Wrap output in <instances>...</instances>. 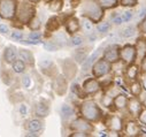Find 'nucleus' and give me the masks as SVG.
Instances as JSON below:
<instances>
[{"label": "nucleus", "mask_w": 146, "mask_h": 137, "mask_svg": "<svg viewBox=\"0 0 146 137\" xmlns=\"http://www.w3.org/2000/svg\"><path fill=\"white\" fill-rule=\"evenodd\" d=\"M82 13L84 16L89 17L90 20L98 22L102 15H104V8L100 6V4L96 0H86L83 4Z\"/></svg>", "instance_id": "nucleus-1"}, {"label": "nucleus", "mask_w": 146, "mask_h": 137, "mask_svg": "<svg viewBox=\"0 0 146 137\" xmlns=\"http://www.w3.org/2000/svg\"><path fill=\"white\" fill-rule=\"evenodd\" d=\"M81 114L89 121H98L101 118V111L98 105L92 100L84 101L81 106Z\"/></svg>", "instance_id": "nucleus-2"}, {"label": "nucleus", "mask_w": 146, "mask_h": 137, "mask_svg": "<svg viewBox=\"0 0 146 137\" xmlns=\"http://www.w3.org/2000/svg\"><path fill=\"white\" fill-rule=\"evenodd\" d=\"M120 59L123 63L125 65H130V63H135L137 60V51H136V46L135 45H130L127 44L123 47H121L120 50Z\"/></svg>", "instance_id": "nucleus-3"}, {"label": "nucleus", "mask_w": 146, "mask_h": 137, "mask_svg": "<svg viewBox=\"0 0 146 137\" xmlns=\"http://www.w3.org/2000/svg\"><path fill=\"white\" fill-rule=\"evenodd\" d=\"M112 69V63L108 62L106 59H100L97 60L92 67V72L96 77H102L107 75Z\"/></svg>", "instance_id": "nucleus-4"}, {"label": "nucleus", "mask_w": 146, "mask_h": 137, "mask_svg": "<svg viewBox=\"0 0 146 137\" xmlns=\"http://www.w3.org/2000/svg\"><path fill=\"white\" fill-rule=\"evenodd\" d=\"M120 50H121V47L119 45H115V44L109 45L104 52V59H106L111 63L119 62L121 60L120 59Z\"/></svg>", "instance_id": "nucleus-5"}, {"label": "nucleus", "mask_w": 146, "mask_h": 137, "mask_svg": "<svg viewBox=\"0 0 146 137\" xmlns=\"http://www.w3.org/2000/svg\"><path fill=\"white\" fill-rule=\"evenodd\" d=\"M144 108L143 106V102L141 100H139L137 97H132V98H129V102H128V112L131 116L133 118H138L139 113L141 112V110Z\"/></svg>", "instance_id": "nucleus-6"}, {"label": "nucleus", "mask_w": 146, "mask_h": 137, "mask_svg": "<svg viewBox=\"0 0 146 137\" xmlns=\"http://www.w3.org/2000/svg\"><path fill=\"white\" fill-rule=\"evenodd\" d=\"M107 127L111 129L112 131H122L124 129V123H123V120L122 118L117 116V115H112V116H109L108 120H107Z\"/></svg>", "instance_id": "nucleus-7"}, {"label": "nucleus", "mask_w": 146, "mask_h": 137, "mask_svg": "<svg viewBox=\"0 0 146 137\" xmlns=\"http://www.w3.org/2000/svg\"><path fill=\"white\" fill-rule=\"evenodd\" d=\"M139 73H140V68H139V66H138L136 62H135V63L127 65V68H125L124 74H125L127 80H129L130 82L138 80Z\"/></svg>", "instance_id": "nucleus-8"}, {"label": "nucleus", "mask_w": 146, "mask_h": 137, "mask_svg": "<svg viewBox=\"0 0 146 137\" xmlns=\"http://www.w3.org/2000/svg\"><path fill=\"white\" fill-rule=\"evenodd\" d=\"M100 90V83L96 78H89L83 84V91L88 94L96 93Z\"/></svg>", "instance_id": "nucleus-9"}, {"label": "nucleus", "mask_w": 146, "mask_h": 137, "mask_svg": "<svg viewBox=\"0 0 146 137\" xmlns=\"http://www.w3.org/2000/svg\"><path fill=\"white\" fill-rule=\"evenodd\" d=\"M124 130H125V134H127L128 136H130V137L139 136V135H140V131H141L140 126H139L136 121H133V120L128 121V122L124 124Z\"/></svg>", "instance_id": "nucleus-10"}, {"label": "nucleus", "mask_w": 146, "mask_h": 137, "mask_svg": "<svg viewBox=\"0 0 146 137\" xmlns=\"http://www.w3.org/2000/svg\"><path fill=\"white\" fill-rule=\"evenodd\" d=\"M88 121L89 120H86V119H77V120H75L74 122H72V128H74L75 130H77V131L88 134L92 130V126Z\"/></svg>", "instance_id": "nucleus-11"}, {"label": "nucleus", "mask_w": 146, "mask_h": 137, "mask_svg": "<svg viewBox=\"0 0 146 137\" xmlns=\"http://www.w3.org/2000/svg\"><path fill=\"white\" fill-rule=\"evenodd\" d=\"M14 8H15L14 1H12V0H6V1L1 3V5H0V15L4 17H11V16H13Z\"/></svg>", "instance_id": "nucleus-12"}, {"label": "nucleus", "mask_w": 146, "mask_h": 137, "mask_svg": "<svg viewBox=\"0 0 146 137\" xmlns=\"http://www.w3.org/2000/svg\"><path fill=\"white\" fill-rule=\"evenodd\" d=\"M100 51H101V49H98L97 51H94V53H92L90 57H88L86 58V60L83 62V65H82V70L83 72H88L90 68L93 66V63L97 61V59H98V57H99V54H100Z\"/></svg>", "instance_id": "nucleus-13"}, {"label": "nucleus", "mask_w": 146, "mask_h": 137, "mask_svg": "<svg viewBox=\"0 0 146 137\" xmlns=\"http://www.w3.org/2000/svg\"><path fill=\"white\" fill-rule=\"evenodd\" d=\"M128 102H129V98L122 93L117 94L115 98H114V106L117 108V110H125L128 107Z\"/></svg>", "instance_id": "nucleus-14"}, {"label": "nucleus", "mask_w": 146, "mask_h": 137, "mask_svg": "<svg viewBox=\"0 0 146 137\" xmlns=\"http://www.w3.org/2000/svg\"><path fill=\"white\" fill-rule=\"evenodd\" d=\"M143 90H144L143 83H140L138 80L130 82V84H129V91H130V93H131L132 97H139L143 93Z\"/></svg>", "instance_id": "nucleus-15"}, {"label": "nucleus", "mask_w": 146, "mask_h": 137, "mask_svg": "<svg viewBox=\"0 0 146 137\" xmlns=\"http://www.w3.org/2000/svg\"><path fill=\"white\" fill-rule=\"evenodd\" d=\"M135 46H136V51H137V59L141 60L146 55V39L138 38Z\"/></svg>", "instance_id": "nucleus-16"}, {"label": "nucleus", "mask_w": 146, "mask_h": 137, "mask_svg": "<svg viewBox=\"0 0 146 137\" xmlns=\"http://www.w3.org/2000/svg\"><path fill=\"white\" fill-rule=\"evenodd\" d=\"M66 28L69 33H75L80 29V21L76 17H70L66 23Z\"/></svg>", "instance_id": "nucleus-17"}, {"label": "nucleus", "mask_w": 146, "mask_h": 137, "mask_svg": "<svg viewBox=\"0 0 146 137\" xmlns=\"http://www.w3.org/2000/svg\"><path fill=\"white\" fill-rule=\"evenodd\" d=\"M4 57H5V60L7 61V62H13L14 60H15V58H16V53H15V50L13 49V47H7V49H5V53H4Z\"/></svg>", "instance_id": "nucleus-18"}, {"label": "nucleus", "mask_w": 146, "mask_h": 137, "mask_svg": "<svg viewBox=\"0 0 146 137\" xmlns=\"http://www.w3.org/2000/svg\"><path fill=\"white\" fill-rule=\"evenodd\" d=\"M88 58V53L85 50H77L75 53H74V59L76 60V62L78 63H83Z\"/></svg>", "instance_id": "nucleus-19"}, {"label": "nucleus", "mask_w": 146, "mask_h": 137, "mask_svg": "<svg viewBox=\"0 0 146 137\" xmlns=\"http://www.w3.org/2000/svg\"><path fill=\"white\" fill-rule=\"evenodd\" d=\"M136 33V27L135 25H129L127 28H124L122 31H121V36L123 38H130L132 37Z\"/></svg>", "instance_id": "nucleus-20"}, {"label": "nucleus", "mask_w": 146, "mask_h": 137, "mask_svg": "<svg viewBox=\"0 0 146 137\" xmlns=\"http://www.w3.org/2000/svg\"><path fill=\"white\" fill-rule=\"evenodd\" d=\"M102 8H113L117 5L119 0H97Z\"/></svg>", "instance_id": "nucleus-21"}, {"label": "nucleus", "mask_w": 146, "mask_h": 137, "mask_svg": "<svg viewBox=\"0 0 146 137\" xmlns=\"http://www.w3.org/2000/svg\"><path fill=\"white\" fill-rule=\"evenodd\" d=\"M42 122L39 121V120H31L30 122H29V124H28V129L30 130V131H33V132H36V131H39L40 129H42Z\"/></svg>", "instance_id": "nucleus-22"}, {"label": "nucleus", "mask_w": 146, "mask_h": 137, "mask_svg": "<svg viewBox=\"0 0 146 137\" xmlns=\"http://www.w3.org/2000/svg\"><path fill=\"white\" fill-rule=\"evenodd\" d=\"M36 114L38 116H46L48 114V107L45 104H38L36 106Z\"/></svg>", "instance_id": "nucleus-23"}, {"label": "nucleus", "mask_w": 146, "mask_h": 137, "mask_svg": "<svg viewBox=\"0 0 146 137\" xmlns=\"http://www.w3.org/2000/svg\"><path fill=\"white\" fill-rule=\"evenodd\" d=\"M54 42L59 45V46H63L68 41H67V37H66V33L63 32H59L54 36Z\"/></svg>", "instance_id": "nucleus-24"}, {"label": "nucleus", "mask_w": 146, "mask_h": 137, "mask_svg": "<svg viewBox=\"0 0 146 137\" xmlns=\"http://www.w3.org/2000/svg\"><path fill=\"white\" fill-rule=\"evenodd\" d=\"M72 114H74V110H72V107L71 106H69V105H62V107H61V115H62V118H70Z\"/></svg>", "instance_id": "nucleus-25"}, {"label": "nucleus", "mask_w": 146, "mask_h": 137, "mask_svg": "<svg viewBox=\"0 0 146 137\" xmlns=\"http://www.w3.org/2000/svg\"><path fill=\"white\" fill-rule=\"evenodd\" d=\"M20 57L24 61H27L29 63L33 62V57H32V54H31V52L29 50H20Z\"/></svg>", "instance_id": "nucleus-26"}, {"label": "nucleus", "mask_w": 146, "mask_h": 137, "mask_svg": "<svg viewBox=\"0 0 146 137\" xmlns=\"http://www.w3.org/2000/svg\"><path fill=\"white\" fill-rule=\"evenodd\" d=\"M83 42H84V39H83L82 36L75 35V36H72L71 39H70V45H72V46H80V45L83 44Z\"/></svg>", "instance_id": "nucleus-27"}, {"label": "nucleus", "mask_w": 146, "mask_h": 137, "mask_svg": "<svg viewBox=\"0 0 146 137\" xmlns=\"http://www.w3.org/2000/svg\"><path fill=\"white\" fill-rule=\"evenodd\" d=\"M82 25H83V29H84L85 31H88V33H89V32H91V31H92V29H93L92 20H90L89 17H86V19H84V20L82 21Z\"/></svg>", "instance_id": "nucleus-28"}, {"label": "nucleus", "mask_w": 146, "mask_h": 137, "mask_svg": "<svg viewBox=\"0 0 146 137\" xmlns=\"http://www.w3.org/2000/svg\"><path fill=\"white\" fill-rule=\"evenodd\" d=\"M109 29H111V24H109L108 22H100L98 25H97V30L101 33H105L107 32Z\"/></svg>", "instance_id": "nucleus-29"}, {"label": "nucleus", "mask_w": 146, "mask_h": 137, "mask_svg": "<svg viewBox=\"0 0 146 137\" xmlns=\"http://www.w3.org/2000/svg\"><path fill=\"white\" fill-rule=\"evenodd\" d=\"M60 46L55 43V42H47V43H44V49L46 51H51V52H54V51H58Z\"/></svg>", "instance_id": "nucleus-30"}, {"label": "nucleus", "mask_w": 146, "mask_h": 137, "mask_svg": "<svg viewBox=\"0 0 146 137\" xmlns=\"http://www.w3.org/2000/svg\"><path fill=\"white\" fill-rule=\"evenodd\" d=\"M50 8L53 12H59L62 8V0H54V1L51 4Z\"/></svg>", "instance_id": "nucleus-31"}, {"label": "nucleus", "mask_w": 146, "mask_h": 137, "mask_svg": "<svg viewBox=\"0 0 146 137\" xmlns=\"http://www.w3.org/2000/svg\"><path fill=\"white\" fill-rule=\"evenodd\" d=\"M137 119H138V122L141 123V126H146V107H144L141 110V112L139 113Z\"/></svg>", "instance_id": "nucleus-32"}, {"label": "nucleus", "mask_w": 146, "mask_h": 137, "mask_svg": "<svg viewBox=\"0 0 146 137\" xmlns=\"http://www.w3.org/2000/svg\"><path fill=\"white\" fill-rule=\"evenodd\" d=\"M13 68L16 73H22L24 70V63L22 61H15L13 63Z\"/></svg>", "instance_id": "nucleus-33"}, {"label": "nucleus", "mask_w": 146, "mask_h": 137, "mask_svg": "<svg viewBox=\"0 0 146 137\" xmlns=\"http://www.w3.org/2000/svg\"><path fill=\"white\" fill-rule=\"evenodd\" d=\"M138 0H120V4L124 7H135Z\"/></svg>", "instance_id": "nucleus-34"}, {"label": "nucleus", "mask_w": 146, "mask_h": 137, "mask_svg": "<svg viewBox=\"0 0 146 137\" xmlns=\"http://www.w3.org/2000/svg\"><path fill=\"white\" fill-rule=\"evenodd\" d=\"M138 30L141 33H146V15L144 16V19L141 20V22L138 24Z\"/></svg>", "instance_id": "nucleus-35"}, {"label": "nucleus", "mask_w": 146, "mask_h": 137, "mask_svg": "<svg viewBox=\"0 0 146 137\" xmlns=\"http://www.w3.org/2000/svg\"><path fill=\"white\" fill-rule=\"evenodd\" d=\"M122 17H123V21L124 22H128V21H130L133 17V13L131 11H127V12H124L122 14Z\"/></svg>", "instance_id": "nucleus-36"}, {"label": "nucleus", "mask_w": 146, "mask_h": 137, "mask_svg": "<svg viewBox=\"0 0 146 137\" xmlns=\"http://www.w3.org/2000/svg\"><path fill=\"white\" fill-rule=\"evenodd\" d=\"M12 38L15 39V41H22L23 35H22V32H21V31H13V33H12Z\"/></svg>", "instance_id": "nucleus-37"}, {"label": "nucleus", "mask_w": 146, "mask_h": 137, "mask_svg": "<svg viewBox=\"0 0 146 137\" xmlns=\"http://www.w3.org/2000/svg\"><path fill=\"white\" fill-rule=\"evenodd\" d=\"M140 72L146 74V55L140 60Z\"/></svg>", "instance_id": "nucleus-38"}, {"label": "nucleus", "mask_w": 146, "mask_h": 137, "mask_svg": "<svg viewBox=\"0 0 146 137\" xmlns=\"http://www.w3.org/2000/svg\"><path fill=\"white\" fill-rule=\"evenodd\" d=\"M52 65V61L50 60V59H45V60H42L40 61V66L43 67V68H47V67H50Z\"/></svg>", "instance_id": "nucleus-39"}, {"label": "nucleus", "mask_w": 146, "mask_h": 137, "mask_svg": "<svg viewBox=\"0 0 146 137\" xmlns=\"http://www.w3.org/2000/svg\"><path fill=\"white\" fill-rule=\"evenodd\" d=\"M22 82H23V85H24L25 88H29V86H30V83H31V81H30V77H29L28 75L23 76V78H22Z\"/></svg>", "instance_id": "nucleus-40"}, {"label": "nucleus", "mask_w": 146, "mask_h": 137, "mask_svg": "<svg viewBox=\"0 0 146 137\" xmlns=\"http://www.w3.org/2000/svg\"><path fill=\"white\" fill-rule=\"evenodd\" d=\"M40 37H42V35H40L39 32H32V33H30V35H29V38L30 39H36V41L40 39Z\"/></svg>", "instance_id": "nucleus-41"}, {"label": "nucleus", "mask_w": 146, "mask_h": 137, "mask_svg": "<svg viewBox=\"0 0 146 137\" xmlns=\"http://www.w3.org/2000/svg\"><path fill=\"white\" fill-rule=\"evenodd\" d=\"M0 32L4 33V35H7V33H8V28H7V25L0 24Z\"/></svg>", "instance_id": "nucleus-42"}, {"label": "nucleus", "mask_w": 146, "mask_h": 137, "mask_svg": "<svg viewBox=\"0 0 146 137\" xmlns=\"http://www.w3.org/2000/svg\"><path fill=\"white\" fill-rule=\"evenodd\" d=\"M20 113H21L22 115H24V114L27 113V106H25V105H21V108H20Z\"/></svg>", "instance_id": "nucleus-43"}, {"label": "nucleus", "mask_w": 146, "mask_h": 137, "mask_svg": "<svg viewBox=\"0 0 146 137\" xmlns=\"http://www.w3.org/2000/svg\"><path fill=\"white\" fill-rule=\"evenodd\" d=\"M141 94H143V93H141ZM141 94H140V96H141ZM141 102H143V106H144V107H146V92L143 94V99H141Z\"/></svg>", "instance_id": "nucleus-44"}, {"label": "nucleus", "mask_w": 146, "mask_h": 137, "mask_svg": "<svg viewBox=\"0 0 146 137\" xmlns=\"http://www.w3.org/2000/svg\"><path fill=\"white\" fill-rule=\"evenodd\" d=\"M143 86H144V89L146 90V78H145V80L143 81Z\"/></svg>", "instance_id": "nucleus-45"}]
</instances>
